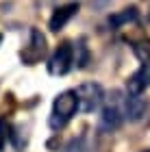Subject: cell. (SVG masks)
Instances as JSON below:
<instances>
[{
    "instance_id": "cell-1",
    "label": "cell",
    "mask_w": 150,
    "mask_h": 152,
    "mask_svg": "<svg viewBox=\"0 0 150 152\" xmlns=\"http://www.w3.org/2000/svg\"><path fill=\"white\" fill-rule=\"evenodd\" d=\"M78 111V96L76 89H67V91H61L52 102V111L48 117V124L52 130H61L67 122L72 120Z\"/></svg>"
},
{
    "instance_id": "cell-2",
    "label": "cell",
    "mask_w": 150,
    "mask_h": 152,
    "mask_svg": "<svg viewBox=\"0 0 150 152\" xmlns=\"http://www.w3.org/2000/svg\"><path fill=\"white\" fill-rule=\"evenodd\" d=\"M126 115V98L122 100L118 91L111 94V98L107 100V104L102 107V115H100V128L105 130H115L122 124Z\"/></svg>"
},
{
    "instance_id": "cell-3",
    "label": "cell",
    "mask_w": 150,
    "mask_h": 152,
    "mask_svg": "<svg viewBox=\"0 0 150 152\" xmlns=\"http://www.w3.org/2000/svg\"><path fill=\"white\" fill-rule=\"evenodd\" d=\"M76 96H78V111L83 113H94L98 111L100 104L105 102V91L98 83H83L76 87Z\"/></svg>"
},
{
    "instance_id": "cell-4",
    "label": "cell",
    "mask_w": 150,
    "mask_h": 152,
    "mask_svg": "<svg viewBox=\"0 0 150 152\" xmlns=\"http://www.w3.org/2000/svg\"><path fill=\"white\" fill-rule=\"evenodd\" d=\"M46 54H48V41L46 35L39 28H31L29 33V46H24V50L20 52V57L26 65H37Z\"/></svg>"
},
{
    "instance_id": "cell-5",
    "label": "cell",
    "mask_w": 150,
    "mask_h": 152,
    "mask_svg": "<svg viewBox=\"0 0 150 152\" xmlns=\"http://www.w3.org/2000/svg\"><path fill=\"white\" fill-rule=\"evenodd\" d=\"M72 65H74V48H72V44L63 41V44H59V48L48 59V74L63 76V74L70 72Z\"/></svg>"
},
{
    "instance_id": "cell-6",
    "label": "cell",
    "mask_w": 150,
    "mask_h": 152,
    "mask_svg": "<svg viewBox=\"0 0 150 152\" xmlns=\"http://www.w3.org/2000/svg\"><path fill=\"white\" fill-rule=\"evenodd\" d=\"M78 13V2H67V4H59L57 9L52 11V15H50V31L52 33H59V31H63V26L70 22V20L74 18Z\"/></svg>"
},
{
    "instance_id": "cell-7",
    "label": "cell",
    "mask_w": 150,
    "mask_h": 152,
    "mask_svg": "<svg viewBox=\"0 0 150 152\" xmlns=\"http://www.w3.org/2000/svg\"><path fill=\"white\" fill-rule=\"evenodd\" d=\"M148 87H150V61H146V63L126 80V91L128 94H144Z\"/></svg>"
},
{
    "instance_id": "cell-8",
    "label": "cell",
    "mask_w": 150,
    "mask_h": 152,
    "mask_svg": "<svg viewBox=\"0 0 150 152\" xmlns=\"http://www.w3.org/2000/svg\"><path fill=\"white\" fill-rule=\"evenodd\" d=\"M148 102L146 98H141V94H126V117L128 120H139L146 113Z\"/></svg>"
},
{
    "instance_id": "cell-9",
    "label": "cell",
    "mask_w": 150,
    "mask_h": 152,
    "mask_svg": "<svg viewBox=\"0 0 150 152\" xmlns=\"http://www.w3.org/2000/svg\"><path fill=\"white\" fill-rule=\"evenodd\" d=\"M135 20H137V9H135V7H126V9L109 15V24H111L113 28H120V26L131 24V22H135Z\"/></svg>"
},
{
    "instance_id": "cell-10",
    "label": "cell",
    "mask_w": 150,
    "mask_h": 152,
    "mask_svg": "<svg viewBox=\"0 0 150 152\" xmlns=\"http://www.w3.org/2000/svg\"><path fill=\"white\" fill-rule=\"evenodd\" d=\"M133 52H135V57H137L141 63H146V61H150V39L146 37H141L137 41H133Z\"/></svg>"
},
{
    "instance_id": "cell-11",
    "label": "cell",
    "mask_w": 150,
    "mask_h": 152,
    "mask_svg": "<svg viewBox=\"0 0 150 152\" xmlns=\"http://www.w3.org/2000/svg\"><path fill=\"white\" fill-rule=\"evenodd\" d=\"M9 137H11V124L2 117V120H0V152L4 150L7 141H9Z\"/></svg>"
},
{
    "instance_id": "cell-12",
    "label": "cell",
    "mask_w": 150,
    "mask_h": 152,
    "mask_svg": "<svg viewBox=\"0 0 150 152\" xmlns=\"http://www.w3.org/2000/svg\"><path fill=\"white\" fill-rule=\"evenodd\" d=\"M87 61V48L83 41H78V46L74 48V63H76V67H83Z\"/></svg>"
},
{
    "instance_id": "cell-13",
    "label": "cell",
    "mask_w": 150,
    "mask_h": 152,
    "mask_svg": "<svg viewBox=\"0 0 150 152\" xmlns=\"http://www.w3.org/2000/svg\"><path fill=\"white\" fill-rule=\"evenodd\" d=\"M0 41H2V35H0Z\"/></svg>"
},
{
    "instance_id": "cell-14",
    "label": "cell",
    "mask_w": 150,
    "mask_h": 152,
    "mask_svg": "<svg viewBox=\"0 0 150 152\" xmlns=\"http://www.w3.org/2000/svg\"><path fill=\"white\" fill-rule=\"evenodd\" d=\"M144 152H150V150H144Z\"/></svg>"
}]
</instances>
